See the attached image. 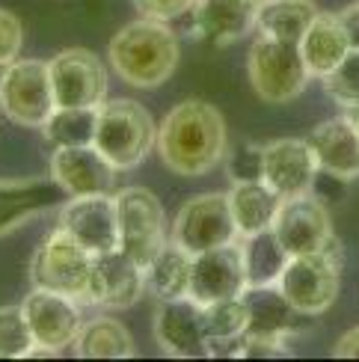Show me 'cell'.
Segmentation results:
<instances>
[{"label":"cell","instance_id":"cell-7","mask_svg":"<svg viewBox=\"0 0 359 362\" xmlns=\"http://www.w3.org/2000/svg\"><path fill=\"white\" fill-rule=\"evenodd\" d=\"M119 250L128 252L140 267H148L167 247V217L160 199L146 187H125L116 196Z\"/></svg>","mask_w":359,"mask_h":362},{"label":"cell","instance_id":"cell-20","mask_svg":"<svg viewBox=\"0 0 359 362\" xmlns=\"http://www.w3.org/2000/svg\"><path fill=\"white\" fill-rule=\"evenodd\" d=\"M259 0H196L190 9L196 36L214 45H232L256 27Z\"/></svg>","mask_w":359,"mask_h":362},{"label":"cell","instance_id":"cell-17","mask_svg":"<svg viewBox=\"0 0 359 362\" xmlns=\"http://www.w3.org/2000/svg\"><path fill=\"white\" fill-rule=\"evenodd\" d=\"M318 175V160L309 140L282 137L264 146V185L273 187L282 199L312 193Z\"/></svg>","mask_w":359,"mask_h":362},{"label":"cell","instance_id":"cell-9","mask_svg":"<svg viewBox=\"0 0 359 362\" xmlns=\"http://www.w3.org/2000/svg\"><path fill=\"white\" fill-rule=\"evenodd\" d=\"M182 250L199 255L237 240V226L229 208V193H202L187 199L175 214L170 232Z\"/></svg>","mask_w":359,"mask_h":362},{"label":"cell","instance_id":"cell-21","mask_svg":"<svg viewBox=\"0 0 359 362\" xmlns=\"http://www.w3.org/2000/svg\"><path fill=\"white\" fill-rule=\"evenodd\" d=\"M309 146L315 152L318 170L348 181L359 178V128L348 116L326 119L318 128H312Z\"/></svg>","mask_w":359,"mask_h":362},{"label":"cell","instance_id":"cell-8","mask_svg":"<svg viewBox=\"0 0 359 362\" xmlns=\"http://www.w3.org/2000/svg\"><path fill=\"white\" fill-rule=\"evenodd\" d=\"M0 110L15 125L42 128L57 110L51 69L45 59H15L0 78Z\"/></svg>","mask_w":359,"mask_h":362},{"label":"cell","instance_id":"cell-25","mask_svg":"<svg viewBox=\"0 0 359 362\" xmlns=\"http://www.w3.org/2000/svg\"><path fill=\"white\" fill-rule=\"evenodd\" d=\"M315 15L318 6L312 0H261L256 12V30L259 36L300 45L309 24L315 21Z\"/></svg>","mask_w":359,"mask_h":362},{"label":"cell","instance_id":"cell-16","mask_svg":"<svg viewBox=\"0 0 359 362\" xmlns=\"http://www.w3.org/2000/svg\"><path fill=\"white\" fill-rule=\"evenodd\" d=\"M249 288L241 244H226L193 255L190 267V297L196 303H214V300L241 297Z\"/></svg>","mask_w":359,"mask_h":362},{"label":"cell","instance_id":"cell-11","mask_svg":"<svg viewBox=\"0 0 359 362\" xmlns=\"http://www.w3.org/2000/svg\"><path fill=\"white\" fill-rule=\"evenodd\" d=\"M59 229L69 232L93 255L119 250L116 199L107 193L69 196V199L59 205Z\"/></svg>","mask_w":359,"mask_h":362},{"label":"cell","instance_id":"cell-33","mask_svg":"<svg viewBox=\"0 0 359 362\" xmlns=\"http://www.w3.org/2000/svg\"><path fill=\"white\" fill-rule=\"evenodd\" d=\"M226 173L232 181H261L264 178V146L241 143L226 155Z\"/></svg>","mask_w":359,"mask_h":362},{"label":"cell","instance_id":"cell-3","mask_svg":"<svg viewBox=\"0 0 359 362\" xmlns=\"http://www.w3.org/2000/svg\"><path fill=\"white\" fill-rule=\"evenodd\" d=\"M98 152L116 170H134L158 146V125L140 101L113 98L98 107L95 143Z\"/></svg>","mask_w":359,"mask_h":362},{"label":"cell","instance_id":"cell-32","mask_svg":"<svg viewBox=\"0 0 359 362\" xmlns=\"http://www.w3.org/2000/svg\"><path fill=\"white\" fill-rule=\"evenodd\" d=\"M324 89L341 110L359 107V48H351L348 57L324 78Z\"/></svg>","mask_w":359,"mask_h":362},{"label":"cell","instance_id":"cell-29","mask_svg":"<svg viewBox=\"0 0 359 362\" xmlns=\"http://www.w3.org/2000/svg\"><path fill=\"white\" fill-rule=\"evenodd\" d=\"M202 315H205V333H208V356H217L220 348H232V356H237V341L247 333L244 294L205 303Z\"/></svg>","mask_w":359,"mask_h":362},{"label":"cell","instance_id":"cell-37","mask_svg":"<svg viewBox=\"0 0 359 362\" xmlns=\"http://www.w3.org/2000/svg\"><path fill=\"white\" fill-rule=\"evenodd\" d=\"M336 356H345V359H359V327L348 329L345 336L336 341Z\"/></svg>","mask_w":359,"mask_h":362},{"label":"cell","instance_id":"cell-35","mask_svg":"<svg viewBox=\"0 0 359 362\" xmlns=\"http://www.w3.org/2000/svg\"><path fill=\"white\" fill-rule=\"evenodd\" d=\"M137 15L143 18H155V21H172L190 15V9L196 6V0H131Z\"/></svg>","mask_w":359,"mask_h":362},{"label":"cell","instance_id":"cell-40","mask_svg":"<svg viewBox=\"0 0 359 362\" xmlns=\"http://www.w3.org/2000/svg\"><path fill=\"white\" fill-rule=\"evenodd\" d=\"M259 4H261V0H259Z\"/></svg>","mask_w":359,"mask_h":362},{"label":"cell","instance_id":"cell-14","mask_svg":"<svg viewBox=\"0 0 359 362\" xmlns=\"http://www.w3.org/2000/svg\"><path fill=\"white\" fill-rule=\"evenodd\" d=\"M152 329H155V341L163 348V354L178 356V359L208 356L205 315H202V303H196L193 297L160 300Z\"/></svg>","mask_w":359,"mask_h":362},{"label":"cell","instance_id":"cell-23","mask_svg":"<svg viewBox=\"0 0 359 362\" xmlns=\"http://www.w3.org/2000/svg\"><path fill=\"white\" fill-rule=\"evenodd\" d=\"M229 208L237 226V235H256L273 229L276 214L282 208V196L267 187L264 181H235L229 190Z\"/></svg>","mask_w":359,"mask_h":362},{"label":"cell","instance_id":"cell-12","mask_svg":"<svg viewBox=\"0 0 359 362\" xmlns=\"http://www.w3.org/2000/svg\"><path fill=\"white\" fill-rule=\"evenodd\" d=\"M24 315L33 329L36 348H48L59 354L63 348H71L83 329V315L74 297L57 294L48 288H33L24 297Z\"/></svg>","mask_w":359,"mask_h":362},{"label":"cell","instance_id":"cell-34","mask_svg":"<svg viewBox=\"0 0 359 362\" xmlns=\"http://www.w3.org/2000/svg\"><path fill=\"white\" fill-rule=\"evenodd\" d=\"M24 45V24L18 15L0 6V66H9L18 59Z\"/></svg>","mask_w":359,"mask_h":362},{"label":"cell","instance_id":"cell-13","mask_svg":"<svg viewBox=\"0 0 359 362\" xmlns=\"http://www.w3.org/2000/svg\"><path fill=\"white\" fill-rule=\"evenodd\" d=\"M273 232L282 240V247L288 250V255L321 252L333 244V223L326 214V205L312 193L282 199Z\"/></svg>","mask_w":359,"mask_h":362},{"label":"cell","instance_id":"cell-19","mask_svg":"<svg viewBox=\"0 0 359 362\" xmlns=\"http://www.w3.org/2000/svg\"><path fill=\"white\" fill-rule=\"evenodd\" d=\"M66 202V190L54 178H15L0 181V235L15 232L42 211Z\"/></svg>","mask_w":359,"mask_h":362},{"label":"cell","instance_id":"cell-6","mask_svg":"<svg viewBox=\"0 0 359 362\" xmlns=\"http://www.w3.org/2000/svg\"><path fill=\"white\" fill-rule=\"evenodd\" d=\"M89 274H93V252H86L59 226L36 247L33 262H30L33 288H48L74 300H86Z\"/></svg>","mask_w":359,"mask_h":362},{"label":"cell","instance_id":"cell-31","mask_svg":"<svg viewBox=\"0 0 359 362\" xmlns=\"http://www.w3.org/2000/svg\"><path fill=\"white\" fill-rule=\"evenodd\" d=\"M36 348L24 306H0V359H24Z\"/></svg>","mask_w":359,"mask_h":362},{"label":"cell","instance_id":"cell-24","mask_svg":"<svg viewBox=\"0 0 359 362\" xmlns=\"http://www.w3.org/2000/svg\"><path fill=\"white\" fill-rule=\"evenodd\" d=\"M247 333L244 336H291L297 309L279 291V285L267 288H247Z\"/></svg>","mask_w":359,"mask_h":362},{"label":"cell","instance_id":"cell-28","mask_svg":"<svg viewBox=\"0 0 359 362\" xmlns=\"http://www.w3.org/2000/svg\"><path fill=\"white\" fill-rule=\"evenodd\" d=\"M74 354L83 359H128L134 356V336L128 327L116 318H93L86 321L78 341H74Z\"/></svg>","mask_w":359,"mask_h":362},{"label":"cell","instance_id":"cell-26","mask_svg":"<svg viewBox=\"0 0 359 362\" xmlns=\"http://www.w3.org/2000/svg\"><path fill=\"white\" fill-rule=\"evenodd\" d=\"M241 252H244V267H247V285L249 288H267V285H276L282 270H286V264H288V259H291L273 229L244 235L241 238Z\"/></svg>","mask_w":359,"mask_h":362},{"label":"cell","instance_id":"cell-5","mask_svg":"<svg viewBox=\"0 0 359 362\" xmlns=\"http://www.w3.org/2000/svg\"><path fill=\"white\" fill-rule=\"evenodd\" d=\"M276 285L288 303L297 309V315L326 312L336 303L341 285V255L336 244H330L321 252L291 255Z\"/></svg>","mask_w":359,"mask_h":362},{"label":"cell","instance_id":"cell-2","mask_svg":"<svg viewBox=\"0 0 359 362\" xmlns=\"http://www.w3.org/2000/svg\"><path fill=\"white\" fill-rule=\"evenodd\" d=\"M178 57H182V48L167 21L143 18V15L119 30L107 48V59L116 74L137 89L163 86L175 74Z\"/></svg>","mask_w":359,"mask_h":362},{"label":"cell","instance_id":"cell-36","mask_svg":"<svg viewBox=\"0 0 359 362\" xmlns=\"http://www.w3.org/2000/svg\"><path fill=\"white\" fill-rule=\"evenodd\" d=\"M348 185H351L348 178H339V175H333V173L318 170L315 185H312V196H318L324 205H330V202H336V199H341V196H345Z\"/></svg>","mask_w":359,"mask_h":362},{"label":"cell","instance_id":"cell-4","mask_svg":"<svg viewBox=\"0 0 359 362\" xmlns=\"http://www.w3.org/2000/svg\"><path fill=\"white\" fill-rule=\"evenodd\" d=\"M247 74H249V86L267 104L294 101L312 78L300 45L279 42L271 36H259L249 45Z\"/></svg>","mask_w":359,"mask_h":362},{"label":"cell","instance_id":"cell-15","mask_svg":"<svg viewBox=\"0 0 359 362\" xmlns=\"http://www.w3.org/2000/svg\"><path fill=\"white\" fill-rule=\"evenodd\" d=\"M146 288V267H140L128 252L110 250L93 255L86 303L104 309H128L143 297Z\"/></svg>","mask_w":359,"mask_h":362},{"label":"cell","instance_id":"cell-1","mask_svg":"<svg viewBox=\"0 0 359 362\" xmlns=\"http://www.w3.org/2000/svg\"><path fill=\"white\" fill-rule=\"evenodd\" d=\"M226 119L208 101L190 98L167 113L158 128V155L167 170L184 178H199L226 160Z\"/></svg>","mask_w":359,"mask_h":362},{"label":"cell","instance_id":"cell-38","mask_svg":"<svg viewBox=\"0 0 359 362\" xmlns=\"http://www.w3.org/2000/svg\"><path fill=\"white\" fill-rule=\"evenodd\" d=\"M341 24H345V33L351 39V48H359V4L348 6L345 12H339Z\"/></svg>","mask_w":359,"mask_h":362},{"label":"cell","instance_id":"cell-22","mask_svg":"<svg viewBox=\"0 0 359 362\" xmlns=\"http://www.w3.org/2000/svg\"><path fill=\"white\" fill-rule=\"evenodd\" d=\"M300 51L309 66L312 78H326L351 51V39L345 33V24L336 12H318L309 24L306 36L300 39Z\"/></svg>","mask_w":359,"mask_h":362},{"label":"cell","instance_id":"cell-30","mask_svg":"<svg viewBox=\"0 0 359 362\" xmlns=\"http://www.w3.org/2000/svg\"><path fill=\"white\" fill-rule=\"evenodd\" d=\"M98 107H57L48 122L42 125L45 140H48L54 148L93 146L95 143V125H98Z\"/></svg>","mask_w":359,"mask_h":362},{"label":"cell","instance_id":"cell-10","mask_svg":"<svg viewBox=\"0 0 359 362\" xmlns=\"http://www.w3.org/2000/svg\"><path fill=\"white\" fill-rule=\"evenodd\" d=\"M57 107H98L107 95V71L89 48H66L48 59Z\"/></svg>","mask_w":359,"mask_h":362},{"label":"cell","instance_id":"cell-27","mask_svg":"<svg viewBox=\"0 0 359 362\" xmlns=\"http://www.w3.org/2000/svg\"><path fill=\"white\" fill-rule=\"evenodd\" d=\"M190 267L193 255L182 250L175 240H167L155 262L146 267V285L158 300H172V297H190Z\"/></svg>","mask_w":359,"mask_h":362},{"label":"cell","instance_id":"cell-39","mask_svg":"<svg viewBox=\"0 0 359 362\" xmlns=\"http://www.w3.org/2000/svg\"><path fill=\"white\" fill-rule=\"evenodd\" d=\"M4 69H6V66H0V78H4Z\"/></svg>","mask_w":359,"mask_h":362},{"label":"cell","instance_id":"cell-18","mask_svg":"<svg viewBox=\"0 0 359 362\" xmlns=\"http://www.w3.org/2000/svg\"><path fill=\"white\" fill-rule=\"evenodd\" d=\"M51 178L66 196H93L113 187L116 167L95 146H63L51 155Z\"/></svg>","mask_w":359,"mask_h":362}]
</instances>
